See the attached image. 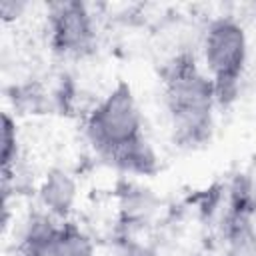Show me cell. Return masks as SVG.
Segmentation results:
<instances>
[{
	"instance_id": "obj_4",
	"label": "cell",
	"mask_w": 256,
	"mask_h": 256,
	"mask_svg": "<svg viewBox=\"0 0 256 256\" xmlns=\"http://www.w3.org/2000/svg\"><path fill=\"white\" fill-rule=\"evenodd\" d=\"M46 32L52 50L60 56H84L96 42V22L88 4L74 0L46 6Z\"/></svg>"
},
{
	"instance_id": "obj_9",
	"label": "cell",
	"mask_w": 256,
	"mask_h": 256,
	"mask_svg": "<svg viewBox=\"0 0 256 256\" xmlns=\"http://www.w3.org/2000/svg\"><path fill=\"white\" fill-rule=\"evenodd\" d=\"M18 158H20V142H18L16 120L10 116V112H4L2 114V180H4V186L10 182L12 172H16Z\"/></svg>"
},
{
	"instance_id": "obj_1",
	"label": "cell",
	"mask_w": 256,
	"mask_h": 256,
	"mask_svg": "<svg viewBox=\"0 0 256 256\" xmlns=\"http://www.w3.org/2000/svg\"><path fill=\"white\" fill-rule=\"evenodd\" d=\"M160 80L174 140L188 148L204 144L214 128L218 100L200 60L190 52H178L162 66Z\"/></svg>"
},
{
	"instance_id": "obj_12",
	"label": "cell",
	"mask_w": 256,
	"mask_h": 256,
	"mask_svg": "<svg viewBox=\"0 0 256 256\" xmlns=\"http://www.w3.org/2000/svg\"><path fill=\"white\" fill-rule=\"evenodd\" d=\"M116 256H156L148 246H142L138 242H124L120 248H118V254Z\"/></svg>"
},
{
	"instance_id": "obj_7",
	"label": "cell",
	"mask_w": 256,
	"mask_h": 256,
	"mask_svg": "<svg viewBox=\"0 0 256 256\" xmlns=\"http://www.w3.org/2000/svg\"><path fill=\"white\" fill-rule=\"evenodd\" d=\"M114 166H118L124 172L130 174H138V176H148L154 174L158 170V158L154 148L150 146V142L146 138L134 142L132 146H128L124 152H120L114 160Z\"/></svg>"
},
{
	"instance_id": "obj_5",
	"label": "cell",
	"mask_w": 256,
	"mask_h": 256,
	"mask_svg": "<svg viewBox=\"0 0 256 256\" xmlns=\"http://www.w3.org/2000/svg\"><path fill=\"white\" fill-rule=\"evenodd\" d=\"M38 198L44 208V214L60 222H66L78 198V186L74 176L62 168H54L46 172L44 180L38 186Z\"/></svg>"
},
{
	"instance_id": "obj_3",
	"label": "cell",
	"mask_w": 256,
	"mask_h": 256,
	"mask_svg": "<svg viewBox=\"0 0 256 256\" xmlns=\"http://www.w3.org/2000/svg\"><path fill=\"white\" fill-rule=\"evenodd\" d=\"M144 120L138 100L126 82H118L88 114L86 136L94 150L114 160L128 146L144 138Z\"/></svg>"
},
{
	"instance_id": "obj_6",
	"label": "cell",
	"mask_w": 256,
	"mask_h": 256,
	"mask_svg": "<svg viewBox=\"0 0 256 256\" xmlns=\"http://www.w3.org/2000/svg\"><path fill=\"white\" fill-rule=\"evenodd\" d=\"M60 224V220L48 214L34 216L22 236L20 256H56V238Z\"/></svg>"
},
{
	"instance_id": "obj_11",
	"label": "cell",
	"mask_w": 256,
	"mask_h": 256,
	"mask_svg": "<svg viewBox=\"0 0 256 256\" xmlns=\"http://www.w3.org/2000/svg\"><path fill=\"white\" fill-rule=\"evenodd\" d=\"M28 8L26 2H16V0H2L0 2V16L4 22H12V20H18L24 10Z\"/></svg>"
},
{
	"instance_id": "obj_10",
	"label": "cell",
	"mask_w": 256,
	"mask_h": 256,
	"mask_svg": "<svg viewBox=\"0 0 256 256\" xmlns=\"http://www.w3.org/2000/svg\"><path fill=\"white\" fill-rule=\"evenodd\" d=\"M232 190L250 206L256 210V156L250 160L246 170L236 178L232 184Z\"/></svg>"
},
{
	"instance_id": "obj_8",
	"label": "cell",
	"mask_w": 256,
	"mask_h": 256,
	"mask_svg": "<svg viewBox=\"0 0 256 256\" xmlns=\"http://www.w3.org/2000/svg\"><path fill=\"white\" fill-rule=\"evenodd\" d=\"M56 256H96V244L78 224L66 220L58 230Z\"/></svg>"
},
{
	"instance_id": "obj_2",
	"label": "cell",
	"mask_w": 256,
	"mask_h": 256,
	"mask_svg": "<svg viewBox=\"0 0 256 256\" xmlns=\"http://www.w3.org/2000/svg\"><path fill=\"white\" fill-rule=\"evenodd\" d=\"M200 64L216 88L220 106L234 100L248 64V36L234 16L212 20L200 42Z\"/></svg>"
}]
</instances>
